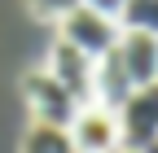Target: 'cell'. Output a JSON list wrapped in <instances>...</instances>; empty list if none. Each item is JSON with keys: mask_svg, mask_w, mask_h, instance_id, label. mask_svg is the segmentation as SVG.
Wrapping results in <instances>:
<instances>
[{"mask_svg": "<svg viewBox=\"0 0 158 153\" xmlns=\"http://www.w3.org/2000/svg\"><path fill=\"white\" fill-rule=\"evenodd\" d=\"M118 118V149L123 153H145L158 140V83L132 88L127 101L114 109Z\"/></svg>", "mask_w": 158, "mask_h": 153, "instance_id": "1", "label": "cell"}, {"mask_svg": "<svg viewBox=\"0 0 158 153\" xmlns=\"http://www.w3.org/2000/svg\"><path fill=\"white\" fill-rule=\"evenodd\" d=\"M22 96L31 105V118L35 123H48V127H70L79 101L53 79L48 70H27L22 74Z\"/></svg>", "mask_w": 158, "mask_h": 153, "instance_id": "3", "label": "cell"}, {"mask_svg": "<svg viewBox=\"0 0 158 153\" xmlns=\"http://www.w3.org/2000/svg\"><path fill=\"white\" fill-rule=\"evenodd\" d=\"M127 92H132V79H127L123 61H118V53L110 48L106 57L92 61V101L106 105V109H118L127 101Z\"/></svg>", "mask_w": 158, "mask_h": 153, "instance_id": "7", "label": "cell"}, {"mask_svg": "<svg viewBox=\"0 0 158 153\" xmlns=\"http://www.w3.org/2000/svg\"><path fill=\"white\" fill-rule=\"evenodd\" d=\"M79 0H27V9L35 13V18H62L66 9H75Z\"/></svg>", "mask_w": 158, "mask_h": 153, "instance_id": "10", "label": "cell"}, {"mask_svg": "<svg viewBox=\"0 0 158 153\" xmlns=\"http://www.w3.org/2000/svg\"><path fill=\"white\" fill-rule=\"evenodd\" d=\"M66 136H70L75 153H123L118 149V118H114V109L97 105V101H84L75 109Z\"/></svg>", "mask_w": 158, "mask_h": 153, "instance_id": "4", "label": "cell"}, {"mask_svg": "<svg viewBox=\"0 0 158 153\" xmlns=\"http://www.w3.org/2000/svg\"><path fill=\"white\" fill-rule=\"evenodd\" d=\"M22 153H75L66 127H48V123H31L27 140H22Z\"/></svg>", "mask_w": 158, "mask_h": 153, "instance_id": "8", "label": "cell"}, {"mask_svg": "<svg viewBox=\"0 0 158 153\" xmlns=\"http://www.w3.org/2000/svg\"><path fill=\"white\" fill-rule=\"evenodd\" d=\"M118 26L114 18H106V13H92L88 5H75V9H66L62 18H57V40H66L70 48H79L84 57H106L114 44H118Z\"/></svg>", "mask_w": 158, "mask_h": 153, "instance_id": "2", "label": "cell"}, {"mask_svg": "<svg viewBox=\"0 0 158 153\" xmlns=\"http://www.w3.org/2000/svg\"><path fill=\"white\" fill-rule=\"evenodd\" d=\"M44 70L70 92L79 105L92 101V57H84L79 48H70L66 40H53V48H48V66H44Z\"/></svg>", "mask_w": 158, "mask_h": 153, "instance_id": "5", "label": "cell"}, {"mask_svg": "<svg viewBox=\"0 0 158 153\" xmlns=\"http://www.w3.org/2000/svg\"><path fill=\"white\" fill-rule=\"evenodd\" d=\"M79 5H88L92 13H106L114 22H118V13H123V0H79Z\"/></svg>", "mask_w": 158, "mask_h": 153, "instance_id": "11", "label": "cell"}, {"mask_svg": "<svg viewBox=\"0 0 158 153\" xmlns=\"http://www.w3.org/2000/svg\"><path fill=\"white\" fill-rule=\"evenodd\" d=\"M118 26H123V31H145V35H158V0H123Z\"/></svg>", "mask_w": 158, "mask_h": 153, "instance_id": "9", "label": "cell"}, {"mask_svg": "<svg viewBox=\"0 0 158 153\" xmlns=\"http://www.w3.org/2000/svg\"><path fill=\"white\" fill-rule=\"evenodd\" d=\"M118 61H123L132 88H145V83H158V35H145V31H118Z\"/></svg>", "mask_w": 158, "mask_h": 153, "instance_id": "6", "label": "cell"}]
</instances>
